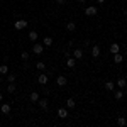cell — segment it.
I'll return each mask as SVG.
<instances>
[{
  "mask_svg": "<svg viewBox=\"0 0 127 127\" xmlns=\"http://www.w3.org/2000/svg\"><path fill=\"white\" fill-rule=\"evenodd\" d=\"M26 27H27V20L26 19H19L14 22V29L15 31H22V29H26Z\"/></svg>",
  "mask_w": 127,
  "mask_h": 127,
  "instance_id": "1",
  "label": "cell"
},
{
  "mask_svg": "<svg viewBox=\"0 0 127 127\" xmlns=\"http://www.w3.org/2000/svg\"><path fill=\"white\" fill-rule=\"evenodd\" d=\"M97 14H98L97 5H90V7H87V10H85V15H87V17H93V15H97Z\"/></svg>",
  "mask_w": 127,
  "mask_h": 127,
  "instance_id": "2",
  "label": "cell"
},
{
  "mask_svg": "<svg viewBox=\"0 0 127 127\" xmlns=\"http://www.w3.org/2000/svg\"><path fill=\"white\" fill-rule=\"evenodd\" d=\"M42 51H44V44H39V42L32 44V53L34 54H42Z\"/></svg>",
  "mask_w": 127,
  "mask_h": 127,
  "instance_id": "3",
  "label": "cell"
},
{
  "mask_svg": "<svg viewBox=\"0 0 127 127\" xmlns=\"http://www.w3.org/2000/svg\"><path fill=\"white\" fill-rule=\"evenodd\" d=\"M56 85H58V87H66V85H68V78H66L64 75H59L58 78H56Z\"/></svg>",
  "mask_w": 127,
  "mask_h": 127,
  "instance_id": "4",
  "label": "cell"
},
{
  "mask_svg": "<svg viewBox=\"0 0 127 127\" xmlns=\"http://www.w3.org/2000/svg\"><path fill=\"white\" fill-rule=\"evenodd\" d=\"M48 80H49V76L44 73V71H41L39 73V76H37V81H39V85H46L48 83Z\"/></svg>",
  "mask_w": 127,
  "mask_h": 127,
  "instance_id": "5",
  "label": "cell"
},
{
  "mask_svg": "<svg viewBox=\"0 0 127 127\" xmlns=\"http://www.w3.org/2000/svg\"><path fill=\"white\" fill-rule=\"evenodd\" d=\"M0 112L3 115H9L10 114V103H0Z\"/></svg>",
  "mask_w": 127,
  "mask_h": 127,
  "instance_id": "6",
  "label": "cell"
},
{
  "mask_svg": "<svg viewBox=\"0 0 127 127\" xmlns=\"http://www.w3.org/2000/svg\"><path fill=\"white\" fill-rule=\"evenodd\" d=\"M68 108H64V107H61V108H58V117L59 119H68Z\"/></svg>",
  "mask_w": 127,
  "mask_h": 127,
  "instance_id": "7",
  "label": "cell"
},
{
  "mask_svg": "<svg viewBox=\"0 0 127 127\" xmlns=\"http://www.w3.org/2000/svg\"><path fill=\"white\" fill-rule=\"evenodd\" d=\"M73 58L75 59H81L83 58V48H75V51H73Z\"/></svg>",
  "mask_w": 127,
  "mask_h": 127,
  "instance_id": "8",
  "label": "cell"
},
{
  "mask_svg": "<svg viewBox=\"0 0 127 127\" xmlns=\"http://www.w3.org/2000/svg\"><path fill=\"white\" fill-rule=\"evenodd\" d=\"M41 98V95L37 93V92H31L29 95V102H32V103H37V100Z\"/></svg>",
  "mask_w": 127,
  "mask_h": 127,
  "instance_id": "9",
  "label": "cell"
},
{
  "mask_svg": "<svg viewBox=\"0 0 127 127\" xmlns=\"http://www.w3.org/2000/svg\"><path fill=\"white\" fill-rule=\"evenodd\" d=\"M100 53H102V51H100V46L93 44V46H92V56H93V58L97 59L98 56H100Z\"/></svg>",
  "mask_w": 127,
  "mask_h": 127,
  "instance_id": "10",
  "label": "cell"
},
{
  "mask_svg": "<svg viewBox=\"0 0 127 127\" xmlns=\"http://www.w3.org/2000/svg\"><path fill=\"white\" fill-rule=\"evenodd\" d=\"M76 61H78V59H75V58L69 56V58H66V66H68L69 69H73L75 66H76Z\"/></svg>",
  "mask_w": 127,
  "mask_h": 127,
  "instance_id": "11",
  "label": "cell"
},
{
  "mask_svg": "<svg viewBox=\"0 0 127 127\" xmlns=\"http://www.w3.org/2000/svg\"><path fill=\"white\" fill-rule=\"evenodd\" d=\"M37 103H39V107L42 108V110H48V107H49V102L46 100V98H39V100H37Z\"/></svg>",
  "mask_w": 127,
  "mask_h": 127,
  "instance_id": "12",
  "label": "cell"
},
{
  "mask_svg": "<svg viewBox=\"0 0 127 127\" xmlns=\"http://www.w3.org/2000/svg\"><path fill=\"white\" fill-rule=\"evenodd\" d=\"M115 87H119V88H122V90H124V88L127 87V80L126 78H119L117 83H115Z\"/></svg>",
  "mask_w": 127,
  "mask_h": 127,
  "instance_id": "13",
  "label": "cell"
},
{
  "mask_svg": "<svg viewBox=\"0 0 127 127\" xmlns=\"http://www.w3.org/2000/svg\"><path fill=\"white\" fill-rule=\"evenodd\" d=\"M66 31H68V32H75V31H76V24H75L73 20H69L68 24H66Z\"/></svg>",
  "mask_w": 127,
  "mask_h": 127,
  "instance_id": "14",
  "label": "cell"
},
{
  "mask_svg": "<svg viewBox=\"0 0 127 127\" xmlns=\"http://www.w3.org/2000/svg\"><path fill=\"white\" fill-rule=\"evenodd\" d=\"M114 98H115V100H122V98H124V90H122V88L115 90V93H114Z\"/></svg>",
  "mask_w": 127,
  "mask_h": 127,
  "instance_id": "15",
  "label": "cell"
},
{
  "mask_svg": "<svg viewBox=\"0 0 127 127\" xmlns=\"http://www.w3.org/2000/svg\"><path fill=\"white\" fill-rule=\"evenodd\" d=\"M110 53H112V54H115V53H120V46H119L117 42L110 44Z\"/></svg>",
  "mask_w": 127,
  "mask_h": 127,
  "instance_id": "16",
  "label": "cell"
},
{
  "mask_svg": "<svg viewBox=\"0 0 127 127\" xmlns=\"http://www.w3.org/2000/svg\"><path fill=\"white\" fill-rule=\"evenodd\" d=\"M122 61H124L122 54H120V53H115V54H114V63H115V64H120Z\"/></svg>",
  "mask_w": 127,
  "mask_h": 127,
  "instance_id": "17",
  "label": "cell"
},
{
  "mask_svg": "<svg viewBox=\"0 0 127 127\" xmlns=\"http://www.w3.org/2000/svg\"><path fill=\"white\" fill-rule=\"evenodd\" d=\"M37 37H39L37 31H31V32H29V39L32 41V42H36V41H37Z\"/></svg>",
  "mask_w": 127,
  "mask_h": 127,
  "instance_id": "18",
  "label": "cell"
},
{
  "mask_svg": "<svg viewBox=\"0 0 127 127\" xmlns=\"http://www.w3.org/2000/svg\"><path fill=\"white\" fill-rule=\"evenodd\" d=\"M105 90H107V92H114V90H115V83H114V81H107V83H105Z\"/></svg>",
  "mask_w": 127,
  "mask_h": 127,
  "instance_id": "19",
  "label": "cell"
},
{
  "mask_svg": "<svg viewBox=\"0 0 127 127\" xmlns=\"http://www.w3.org/2000/svg\"><path fill=\"white\" fill-rule=\"evenodd\" d=\"M75 107H76V102L73 98H68L66 100V108H75Z\"/></svg>",
  "mask_w": 127,
  "mask_h": 127,
  "instance_id": "20",
  "label": "cell"
},
{
  "mask_svg": "<svg viewBox=\"0 0 127 127\" xmlns=\"http://www.w3.org/2000/svg\"><path fill=\"white\" fill-rule=\"evenodd\" d=\"M15 80H17V75H15V73H9V75H7V81H9V83H15Z\"/></svg>",
  "mask_w": 127,
  "mask_h": 127,
  "instance_id": "21",
  "label": "cell"
},
{
  "mask_svg": "<svg viewBox=\"0 0 127 127\" xmlns=\"http://www.w3.org/2000/svg\"><path fill=\"white\" fill-rule=\"evenodd\" d=\"M36 68L39 69V71H46V64H44V61H37V63H36Z\"/></svg>",
  "mask_w": 127,
  "mask_h": 127,
  "instance_id": "22",
  "label": "cell"
},
{
  "mask_svg": "<svg viewBox=\"0 0 127 127\" xmlns=\"http://www.w3.org/2000/svg\"><path fill=\"white\" fill-rule=\"evenodd\" d=\"M0 75H9V66L7 64H0Z\"/></svg>",
  "mask_w": 127,
  "mask_h": 127,
  "instance_id": "23",
  "label": "cell"
},
{
  "mask_svg": "<svg viewBox=\"0 0 127 127\" xmlns=\"http://www.w3.org/2000/svg\"><path fill=\"white\" fill-rule=\"evenodd\" d=\"M117 124H119L120 127L127 126V119H126V117H119V119H117Z\"/></svg>",
  "mask_w": 127,
  "mask_h": 127,
  "instance_id": "24",
  "label": "cell"
},
{
  "mask_svg": "<svg viewBox=\"0 0 127 127\" xmlns=\"http://www.w3.org/2000/svg\"><path fill=\"white\" fill-rule=\"evenodd\" d=\"M42 44H44V46H51V44H53V37H44V41H42Z\"/></svg>",
  "mask_w": 127,
  "mask_h": 127,
  "instance_id": "25",
  "label": "cell"
},
{
  "mask_svg": "<svg viewBox=\"0 0 127 127\" xmlns=\"http://www.w3.org/2000/svg\"><path fill=\"white\" fill-rule=\"evenodd\" d=\"M7 92H9V93H14V92H15V85H14V83H9V85H7Z\"/></svg>",
  "mask_w": 127,
  "mask_h": 127,
  "instance_id": "26",
  "label": "cell"
},
{
  "mask_svg": "<svg viewBox=\"0 0 127 127\" xmlns=\"http://www.w3.org/2000/svg\"><path fill=\"white\" fill-rule=\"evenodd\" d=\"M20 58L24 59V61H29V53H27V51H22V53H20Z\"/></svg>",
  "mask_w": 127,
  "mask_h": 127,
  "instance_id": "27",
  "label": "cell"
},
{
  "mask_svg": "<svg viewBox=\"0 0 127 127\" xmlns=\"http://www.w3.org/2000/svg\"><path fill=\"white\" fill-rule=\"evenodd\" d=\"M64 56H66V58H69V56H71V51H69V48L64 51Z\"/></svg>",
  "mask_w": 127,
  "mask_h": 127,
  "instance_id": "28",
  "label": "cell"
},
{
  "mask_svg": "<svg viewBox=\"0 0 127 127\" xmlns=\"http://www.w3.org/2000/svg\"><path fill=\"white\" fill-rule=\"evenodd\" d=\"M56 3H58V5H64V3H66V0H56Z\"/></svg>",
  "mask_w": 127,
  "mask_h": 127,
  "instance_id": "29",
  "label": "cell"
},
{
  "mask_svg": "<svg viewBox=\"0 0 127 127\" xmlns=\"http://www.w3.org/2000/svg\"><path fill=\"white\" fill-rule=\"evenodd\" d=\"M71 46H75V41H73V39L68 41V48H71Z\"/></svg>",
  "mask_w": 127,
  "mask_h": 127,
  "instance_id": "30",
  "label": "cell"
},
{
  "mask_svg": "<svg viewBox=\"0 0 127 127\" xmlns=\"http://www.w3.org/2000/svg\"><path fill=\"white\" fill-rule=\"evenodd\" d=\"M124 15H126V17H127V9H124Z\"/></svg>",
  "mask_w": 127,
  "mask_h": 127,
  "instance_id": "31",
  "label": "cell"
},
{
  "mask_svg": "<svg viewBox=\"0 0 127 127\" xmlns=\"http://www.w3.org/2000/svg\"><path fill=\"white\" fill-rule=\"evenodd\" d=\"M78 2H80V3H85V2H87V0H78Z\"/></svg>",
  "mask_w": 127,
  "mask_h": 127,
  "instance_id": "32",
  "label": "cell"
},
{
  "mask_svg": "<svg viewBox=\"0 0 127 127\" xmlns=\"http://www.w3.org/2000/svg\"><path fill=\"white\" fill-rule=\"evenodd\" d=\"M97 2H98V3H103V2H105V0H97Z\"/></svg>",
  "mask_w": 127,
  "mask_h": 127,
  "instance_id": "33",
  "label": "cell"
},
{
  "mask_svg": "<svg viewBox=\"0 0 127 127\" xmlns=\"http://www.w3.org/2000/svg\"><path fill=\"white\" fill-rule=\"evenodd\" d=\"M2 100H3V95H2V93H0V102H2Z\"/></svg>",
  "mask_w": 127,
  "mask_h": 127,
  "instance_id": "34",
  "label": "cell"
},
{
  "mask_svg": "<svg viewBox=\"0 0 127 127\" xmlns=\"http://www.w3.org/2000/svg\"><path fill=\"white\" fill-rule=\"evenodd\" d=\"M0 83H2V75H0Z\"/></svg>",
  "mask_w": 127,
  "mask_h": 127,
  "instance_id": "35",
  "label": "cell"
},
{
  "mask_svg": "<svg viewBox=\"0 0 127 127\" xmlns=\"http://www.w3.org/2000/svg\"><path fill=\"white\" fill-rule=\"evenodd\" d=\"M41 2H42V0H41Z\"/></svg>",
  "mask_w": 127,
  "mask_h": 127,
  "instance_id": "36",
  "label": "cell"
}]
</instances>
